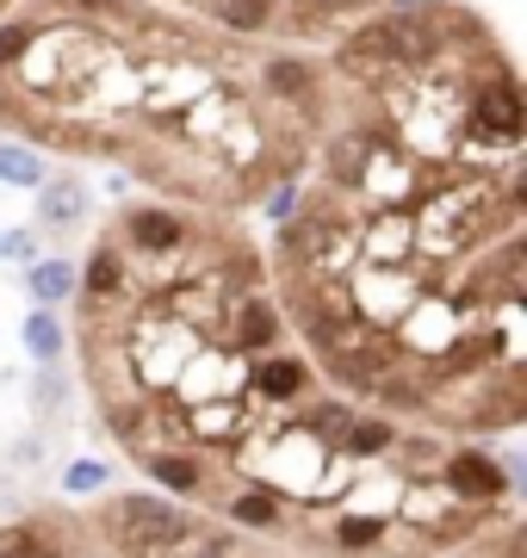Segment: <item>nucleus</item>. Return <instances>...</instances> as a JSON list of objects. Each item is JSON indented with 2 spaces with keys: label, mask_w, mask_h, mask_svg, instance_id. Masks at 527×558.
Masks as SVG:
<instances>
[{
  "label": "nucleus",
  "mask_w": 527,
  "mask_h": 558,
  "mask_svg": "<svg viewBox=\"0 0 527 558\" xmlns=\"http://www.w3.org/2000/svg\"><path fill=\"white\" fill-rule=\"evenodd\" d=\"M82 211H87L82 180H44L38 186V223L44 230H69V223H82Z\"/></svg>",
  "instance_id": "obj_17"
},
{
  "label": "nucleus",
  "mask_w": 527,
  "mask_h": 558,
  "mask_svg": "<svg viewBox=\"0 0 527 558\" xmlns=\"http://www.w3.org/2000/svg\"><path fill=\"white\" fill-rule=\"evenodd\" d=\"M223 348L230 354H273L280 348V329H285V317H280V304L267 299V292H236V299L223 304Z\"/></svg>",
  "instance_id": "obj_10"
},
{
  "label": "nucleus",
  "mask_w": 527,
  "mask_h": 558,
  "mask_svg": "<svg viewBox=\"0 0 527 558\" xmlns=\"http://www.w3.org/2000/svg\"><path fill=\"white\" fill-rule=\"evenodd\" d=\"M69 13H82V25L87 20H124L131 0H69Z\"/></svg>",
  "instance_id": "obj_31"
},
{
  "label": "nucleus",
  "mask_w": 527,
  "mask_h": 558,
  "mask_svg": "<svg viewBox=\"0 0 527 558\" xmlns=\"http://www.w3.org/2000/svg\"><path fill=\"white\" fill-rule=\"evenodd\" d=\"M243 391L255 403H273V410L280 403H298L310 391V360L305 354H261L243 373Z\"/></svg>",
  "instance_id": "obj_12"
},
{
  "label": "nucleus",
  "mask_w": 527,
  "mask_h": 558,
  "mask_svg": "<svg viewBox=\"0 0 527 558\" xmlns=\"http://www.w3.org/2000/svg\"><path fill=\"white\" fill-rule=\"evenodd\" d=\"M44 180H50V168H44V156L32 149V143H0V186L38 193Z\"/></svg>",
  "instance_id": "obj_20"
},
{
  "label": "nucleus",
  "mask_w": 527,
  "mask_h": 558,
  "mask_svg": "<svg viewBox=\"0 0 527 558\" xmlns=\"http://www.w3.org/2000/svg\"><path fill=\"white\" fill-rule=\"evenodd\" d=\"M124 373H131V385H143V391H156V398H168L174 391V379H181V366L193 354H199V336L186 329V323L162 317L156 304L143 299L131 304V329H124Z\"/></svg>",
  "instance_id": "obj_1"
},
{
  "label": "nucleus",
  "mask_w": 527,
  "mask_h": 558,
  "mask_svg": "<svg viewBox=\"0 0 527 558\" xmlns=\"http://www.w3.org/2000/svg\"><path fill=\"white\" fill-rule=\"evenodd\" d=\"M186 242H193V223L181 211H168V205H131L119 223L124 260H174L186 255Z\"/></svg>",
  "instance_id": "obj_8"
},
{
  "label": "nucleus",
  "mask_w": 527,
  "mask_h": 558,
  "mask_svg": "<svg viewBox=\"0 0 527 558\" xmlns=\"http://www.w3.org/2000/svg\"><path fill=\"white\" fill-rule=\"evenodd\" d=\"M305 336H310V348H317V360H323V373L342 379L347 391H372V385L404 360L397 341H391V329H372V323H360V317L323 323V329H305Z\"/></svg>",
  "instance_id": "obj_3"
},
{
  "label": "nucleus",
  "mask_w": 527,
  "mask_h": 558,
  "mask_svg": "<svg viewBox=\"0 0 527 558\" xmlns=\"http://www.w3.org/2000/svg\"><path fill=\"white\" fill-rule=\"evenodd\" d=\"M112 527H119V539H124L137 558L181 553V539L193 534V521H186L168 497H119V509H112Z\"/></svg>",
  "instance_id": "obj_7"
},
{
  "label": "nucleus",
  "mask_w": 527,
  "mask_h": 558,
  "mask_svg": "<svg viewBox=\"0 0 527 558\" xmlns=\"http://www.w3.org/2000/svg\"><path fill=\"white\" fill-rule=\"evenodd\" d=\"M397 447V428H391V416H360L354 410V422H347V435H342V453L354 459H379Z\"/></svg>",
  "instance_id": "obj_22"
},
{
  "label": "nucleus",
  "mask_w": 527,
  "mask_h": 558,
  "mask_svg": "<svg viewBox=\"0 0 527 558\" xmlns=\"http://www.w3.org/2000/svg\"><path fill=\"white\" fill-rule=\"evenodd\" d=\"M0 260L32 267V260H38V230H32V223H7V230H0Z\"/></svg>",
  "instance_id": "obj_27"
},
{
  "label": "nucleus",
  "mask_w": 527,
  "mask_h": 558,
  "mask_svg": "<svg viewBox=\"0 0 527 558\" xmlns=\"http://www.w3.org/2000/svg\"><path fill=\"white\" fill-rule=\"evenodd\" d=\"M100 484H106L100 459H69V472H62V490H69V497H94Z\"/></svg>",
  "instance_id": "obj_28"
},
{
  "label": "nucleus",
  "mask_w": 527,
  "mask_h": 558,
  "mask_svg": "<svg viewBox=\"0 0 527 558\" xmlns=\"http://www.w3.org/2000/svg\"><path fill=\"white\" fill-rule=\"evenodd\" d=\"M38 32H44L38 20H7V25H0V69H20L25 50L38 44Z\"/></svg>",
  "instance_id": "obj_26"
},
{
  "label": "nucleus",
  "mask_w": 527,
  "mask_h": 558,
  "mask_svg": "<svg viewBox=\"0 0 527 558\" xmlns=\"http://www.w3.org/2000/svg\"><path fill=\"white\" fill-rule=\"evenodd\" d=\"M508 465L503 459H490V453H478V447H459V453H446V465H441V490L453 502H466V509H478L485 515L490 502H503L508 497Z\"/></svg>",
  "instance_id": "obj_9"
},
{
  "label": "nucleus",
  "mask_w": 527,
  "mask_h": 558,
  "mask_svg": "<svg viewBox=\"0 0 527 558\" xmlns=\"http://www.w3.org/2000/svg\"><path fill=\"white\" fill-rule=\"evenodd\" d=\"M261 81H267V94L285 106H305V112H317V100H323V87H317V69L298 57H267L261 62Z\"/></svg>",
  "instance_id": "obj_15"
},
{
  "label": "nucleus",
  "mask_w": 527,
  "mask_h": 558,
  "mask_svg": "<svg viewBox=\"0 0 527 558\" xmlns=\"http://www.w3.org/2000/svg\"><path fill=\"white\" fill-rule=\"evenodd\" d=\"M466 323H471V311L459 299H446V292H434L428 286L422 299L409 304L404 317H397V329H391V341H397V354L409 360V366H428L434 373V360L453 348V341L466 336Z\"/></svg>",
  "instance_id": "obj_5"
},
{
  "label": "nucleus",
  "mask_w": 527,
  "mask_h": 558,
  "mask_svg": "<svg viewBox=\"0 0 527 558\" xmlns=\"http://www.w3.org/2000/svg\"><path fill=\"white\" fill-rule=\"evenodd\" d=\"M223 515L236 521V527H280L285 502L273 497V490H261V484H248V490H236V497H223Z\"/></svg>",
  "instance_id": "obj_19"
},
{
  "label": "nucleus",
  "mask_w": 527,
  "mask_h": 558,
  "mask_svg": "<svg viewBox=\"0 0 527 558\" xmlns=\"http://www.w3.org/2000/svg\"><path fill=\"white\" fill-rule=\"evenodd\" d=\"M385 539V521L379 515H360V509H342L335 515V546L342 553H366V546H379Z\"/></svg>",
  "instance_id": "obj_24"
},
{
  "label": "nucleus",
  "mask_w": 527,
  "mask_h": 558,
  "mask_svg": "<svg viewBox=\"0 0 527 558\" xmlns=\"http://www.w3.org/2000/svg\"><path fill=\"white\" fill-rule=\"evenodd\" d=\"M522 124H527L522 87H515V75L497 62V75H478V81L466 87V119H459V131H466L471 143H485V149H503V156H515Z\"/></svg>",
  "instance_id": "obj_4"
},
{
  "label": "nucleus",
  "mask_w": 527,
  "mask_h": 558,
  "mask_svg": "<svg viewBox=\"0 0 527 558\" xmlns=\"http://www.w3.org/2000/svg\"><path fill=\"white\" fill-rule=\"evenodd\" d=\"M354 267H416V230L409 211H366L354 223Z\"/></svg>",
  "instance_id": "obj_11"
},
{
  "label": "nucleus",
  "mask_w": 527,
  "mask_h": 558,
  "mask_svg": "<svg viewBox=\"0 0 527 558\" xmlns=\"http://www.w3.org/2000/svg\"><path fill=\"white\" fill-rule=\"evenodd\" d=\"M205 13H211L223 32H243V38H255V32H267V25H273V0H205Z\"/></svg>",
  "instance_id": "obj_23"
},
{
  "label": "nucleus",
  "mask_w": 527,
  "mask_h": 558,
  "mask_svg": "<svg viewBox=\"0 0 527 558\" xmlns=\"http://www.w3.org/2000/svg\"><path fill=\"white\" fill-rule=\"evenodd\" d=\"M354 223L360 218H342L335 205H317L305 218H292L273 230V255L285 260V274L292 279H347L354 274Z\"/></svg>",
  "instance_id": "obj_2"
},
{
  "label": "nucleus",
  "mask_w": 527,
  "mask_h": 558,
  "mask_svg": "<svg viewBox=\"0 0 527 558\" xmlns=\"http://www.w3.org/2000/svg\"><path fill=\"white\" fill-rule=\"evenodd\" d=\"M20 336H25V354L38 360V366H57V360H62V348H69V329H62V317H57V311H32Z\"/></svg>",
  "instance_id": "obj_21"
},
{
  "label": "nucleus",
  "mask_w": 527,
  "mask_h": 558,
  "mask_svg": "<svg viewBox=\"0 0 527 558\" xmlns=\"http://www.w3.org/2000/svg\"><path fill=\"white\" fill-rule=\"evenodd\" d=\"M25 292H32V304H38V311H57V304H69L75 299V260H32V267H25Z\"/></svg>",
  "instance_id": "obj_16"
},
{
  "label": "nucleus",
  "mask_w": 527,
  "mask_h": 558,
  "mask_svg": "<svg viewBox=\"0 0 527 558\" xmlns=\"http://www.w3.org/2000/svg\"><path fill=\"white\" fill-rule=\"evenodd\" d=\"M261 211H267L273 223H292V218H298V180H280V186H267Z\"/></svg>",
  "instance_id": "obj_29"
},
{
  "label": "nucleus",
  "mask_w": 527,
  "mask_h": 558,
  "mask_svg": "<svg viewBox=\"0 0 527 558\" xmlns=\"http://www.w3.org/2000/svg\"><path fill=\"white\" fill-rule=\"evenodd\" d=\"M0 119H13V94L7 87H0Z\"/></svg>",
  "instance_id": "obj_32"
},
{
  "label": "nucleus",
  "mask_w": 527,
  "mask_h": 558,
  "mask_svg": "<svg viewBox=\"0 0 527 558\" xmlns=\"http://www.w3.org/2000/svg\"><path fill=\"white\" fill-rule=\"evenodd\" d=\"M149 478L162 484L168 497H199L205 490V465H199V453L168 447V453H149Z\"/></svg>",
  "instance_id": "obj_18"
},
{
  "label": "nucleus",
  "mask_w": 527,
  "mask_h": 558,
  "mask_svg": "<svg viewBox=\"0 0 527 558\" xmlns=\"http://www.w3.org/2000/svg\"><path fill=\"white\" fill-rule=\"evenodd\" d=\"M347 422H354V403H347V398H329V403H317V410L305 416V428L323 440V447H342Z\"/></svg>",
  "instance_id": "obj_25"
},
{
  "label": "nucleus",
  "mask_w": 527,
  "mask_h": 558,
  "mask_svg": "<svg viewBox=\"0 0 527 558\" xmlns=\"http://www.w3.org/2000/svg\"><path fill=\"white\" fill-rule=\"evenodd\" d=\"M62 398H69V385H62V373H57V366H44L38 379H32V403H38L44 416H50V410H62Z\"/></svg>",
  "instance_id": "obj_30"
},
{
  "label": "nucleus",
  "mask_w": 527,
  "mask_h": 558,
  "mask_svg": "<svg viewBox=\"0 0 527 558\" xmlns=\"http://www.w3.org/2000/svg\"><path fill=\"white\" fill-rule=\"evenodd\" d=\"M342 286H347L354 317L372 323V329H397V317L428 292L422 279H416V267H354Z\"/></svg>",
  "instance_id": "obj_6"
},
{
  "label": "nucleus",
  "mask_w": 527,
  "mask_h": 558,
  "mask_svg": "<svg viewBox=\"0 0 527 558\" xmlns=\"http://www.w3.org/2000/svg\"><path fill=\"white\" fill-rule=\"evenodd\" d=\"M75 292H82L87 304H131L137 299V274H131V260H124L119 242H100V248L87 255V267L75 274Z\"/></svg>",
  "instance_id": "obj_13"
},
{
  "label": "nucleus",
  "mask_w": 527,
  "mask_h": 558,
  "mask_svg": "<svg viewBox=\"0 0 527 558\" xmlns=\"http://www.w3.org/2000/svg\"><path fill=\"white\" fill-rule=\"evenodd\" d=\"M255 422L243 416V403L236 398H218V403H193L186 410V440H199V447H236Z\"/></svg>",
  "instance_id": "obj_14"
}]
</instances>
